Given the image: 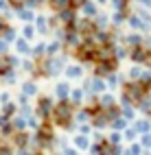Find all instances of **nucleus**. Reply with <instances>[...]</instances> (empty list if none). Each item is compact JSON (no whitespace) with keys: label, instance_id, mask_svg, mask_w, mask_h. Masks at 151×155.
I'll return each mask as SVG.
<instances>
[{"label":"nucleus","instance_id":"1","mask_svg":"<svg viewBox=\"0 0 151 155\" xmlns=\"http://www.w3.org/2000/svg\"><path fill=\"white\" fill-rule=\"evenodd\" d=\"M50 120H53L57 127H62V129H70V127H72V122H75L72 103H70V101H59L55 105V109H53Z\"/></svg>","mask_w":151,"mask_h":155},{"label":"nucleus","instance_id":"2","mask_svg":"<svg viewBox=\"0 0 151 155\" xmlns=\"http://www.w3.org/2000/svg\"><path fill=\"white\" fill-rule=\"evenodd\" d=\"M129 59L138 66H149L151 64V50L147 46H136V48H129Z\"/></svg>","mask_w":151,"mask_h":155},{"label":"nucleus","instance_id":"3","mask_svg":"<svg viewBox=\"0 0 151 155\" xmlns=\"http://www.w3.org/2000/svg\"><path fill=\"white\" fill-rule=\"evenodd\" d=\"M118 64L120 61L118 59H107V61H96L94 64V77H107L109 72H116V68H118Z\"/></svg>","mask_w":151,"mask_h":155},{"label":"nucleus","instance_id":"4","mask_svg":"<svg viewBox=\"0 0 151 155\" xmlns=\"http://www.w3.org/2000/svg\"><path fill=\"white\" fill-rule=\"evenodd\" d=\"M53 109H55V103L50 96H39L37 101V116L42 120H48L50 116H53Z\"/></svg>","mask_w":151,"mask_h":155},{"label":"nucleus","instance_id":"5","mask_svg":"<svg viewBox=\"0 0 151 155\" xmlns=\"http://www.w3.org/2000/svg\"><path fill=\"white\" fill-rule=\"evenodd\" d=\"M55 15H57V20H59V24H62V26H72L75 20L79 18L77 15V9H72V7L64 9V11H57Z\"/></svg>","mask_w":151,"mask_h":155},{"label":"nucleus","instance_id":"6","mask_svg":"<svg viewBox=\"0 0 151 155\" xmlns=\"http://www.w3.org/2000/svg\"><path fill=\"white\" fill-rule=\"evenodd\" d=\"M127 24H129L132 31H136V33H149V31H151L143 20H140V15H136V13H129L127 15Z\"/></svg>","mask_w":151,"mask_h":155},{"label":"nucleus","instance_id":"7","mask_svg":"<svg viewBox=\"0 0 151 155\" xmlns=\"http://www.w3.org/2000/svg\"><path fill=\"white\" fill-rule=\"evenodd\" d=\"M143 42H145V37L140 35V33H136V31H132L129 35H123V44H125L127 48H136V46H143Z\"/></svg>","mask_w":151,"mask_h":155},{"label":"nucleus","instance_id":"8","mask_svg":"<svg viewBox=\"0 0 151 155\" xmlns=\"http://www.w3.org/2000/svg\"><path fill=\"white\" fill-rule=\"evenodd\" d=\"M96 105H99L101 109H107V107L116 105V96H114V94H109V92H103V94H99V96H96Z\"/></svg>","mask_w":151,"mask_h":155},{"label":"nucleus","instance_id":"9","mask_svg":"<svg viewBox=\"0 0 151 155\" xmlns=\"http://www.w3.org/2000/svg\"><path fill=\"white\" fill-rule=\"evenodd\" d=\"M70 90H72V87L68 85V81H59V83L55 85V96L59 101H68L70 98Z\"/></svg>","mask_w":151,"mask_h":155},{"label":"nucleus","instance_id":"10","mask_svg":"<svg viewBox=\"0 0 151 155\" xmlns=\"http://www.w3.org/2000/svg\"><path fill=\"white\" fill-rule=\"evenodd\" d=\"M64 74H66V79H81V77H83V66H81V64L66 66V68H64Z\"/></svg>","mask_w":151,"mask_h":155},{"label":"nucleus","instance_id":"11","mask_svg":"<svg viewBox=\"0 0 151 155\" xmlns=\"http://www.w3.org/2000/svg\"><path fill=\"white\" fill-rule=\"evenodd\" d=\"M94 107L96 105H92V107H83V109H79L77 114H75V120L77 122H92V114H94Z\"/></svg>","mask_w":151,"mask_h":155},{"label":"nucleus","instance_id":"12","mask_svg":"<svg viewBox=\"0 0 151 155\" xmlns=\"http://www.w3.org/2000/svg\"><path fill=\"white\" fill-rule=\"evenodd\" d=\"M79 9H81L83 18H94V15L99 13V5L94 2V0H86V2L79 7Z\"/></svg>","mask_w":151,"mask_h":155},{"label":"nucleus","instance_id":"13","mask_svg":"<svg viewBox=\"0 0 151 155\" xmlns=\"http://www.w3.org/2000/svg\"><path fill=\"white\" fill-rule=\"evenodd\" d=\"M107 90V83H105V79L103 77H92V85H90V92L92 94H103V92Z\"/></svg>","mask_w":151,"mask_h":155},{"label":"nucleus","instance_id":"14","mask_svg":"<svg viewBox=\"0 0 151 155\" xmlns=\"http://www.w3.org/2000/svg\"><path fill=\"white\" fill-rule=\"evenodd\" d=\"M35 31L42 35H48L50 33V24H48V18L46 15H35Z\"/></svg>","mask_w":151,"mask_h":155},{"label":"nucleus","instance_id":"15","mask_svg":"<svg viewBox=\"0 0 151 155\" xmlns=\"http://www.w3.org/2000/svg\"><path fill=\"white\" fill-rule=\"evenodd\" d=\"M127 15H129V11H114L112 15H109V24H112L114 28H118L120 24L127 22Z\"/></svg>","mask_w":151,"mask_h":155},{"label":"nucleus","instance_id":"16","mask_svg":"<svg viewBox=\"0 0 151 155\" xmlns=\"http://www.w3.org/2000/svg\"><path fill=\"white\" fill-rule=\"evenodd\" d=\"M72 105H81V103L86 101V92L83 87H75V90H70V98H68Z\"/></svg>","mask_w":151,"mask_h":155},{"label":"nucleus","instance_id":"17","mask_svg":"<svg viewBox=\"0 0 151 155\" xmlns=\"http://www.w3.org/2000/svg\"><path fill=\"white\" fill-rule=\"evenodd\" d=\"M105 83H107V87H112V90H114V87H118V85H123V83H125V79L120 77L118 72H109V74L105 77Z\"/></svg>","mask_w":151,"mask_h":155},{"label":"nucleus","instance_id":"18","mask_svg":"<svg viewBox=\"0 0 151 155\" xmlns=\"http://www.w3.org/2000/svg\"><path fill=\"white\" fill-rule=\"evenodd\" d=\"M143 74H145V68L138 66V64H134L132 68H129V72H127V81H140Z\"/></svg>","mask_w":151,"mask_h":155},{"label":"nucleus","instance_id":"19","mask_svg":"<svg viewBox=\"0 0 151 155\" xmlns=\"http://www.w3.org/2000/svg\"><path fill=\"white\" fill-rule=\"evenodd\" d=\"M90 138L88 136H83V133H79V136H75V149L77 151H88L90 149Z\"/></svg>","mask_w":151,"mask_h":155},{"label":"nucleus","instance_id":"20","mask_svg":"<svg viewBox=\"0 0 151 155\" xmlns=\"http://www.w3.org/2000/svg\"><path fill=\"white\" fill-rule=\"evenodd\" d=\"M48 5H50V9L57 13V11H64V9L72 7V0H48ZM72 9H75V7H72Z\"/></svg>","mask_w":151,"mask_h":155},{"label":"nucleus","instance_id":"21","mask_svg":"<svg viewBox=\"0 0 151 155\" xmlns=\"http://www.w3.org/2000/svg\"><path fill=\"white\" fill-rule=\"evenodd\" d=\"M64 50V44L59 42V39H55V42H50V44H46V57H55V55H59Z\"/></svg>","mask_w":151,"mask_h":155},{"label":"nucleus","instance_id":"22","mask_svg":"<svg viewBox=\"0 0 151 155\" xmlns=\"http://www.w3.org/2000/svg\"><path fill=\"white\" fill-rule=\"evenodd\" d=\"M120 116H123L127 122L136 118V105H120Z\"/></svg>","mask_w":151,"mask_h":155},{"label":"nucleus","instance_id":"23","mask_svg":"<svg viewBox=\"0 0 151 155\" xmlns=\"http://www.w3.org/2000/svg\"><path fill=\"white\" fill-rule=\"evenodd\" d=\"M15 50H18L20 55H31V46H29V39H24V37L15 39Z\"/></svg>","mask_w":151,"mask_h":155},{"label":"nucleus","instance_id":"24","mask_svg":"<svg viewBox=\"0 0 151 155\" xmlns=\"http://www.w3.org/2000/svg\"><path fill=\"white\" fill-rule=\"evenodd\" d=\"M18 15L20 20H24V22H35V13H33V9H29V7H22V9H18Z\"/></svg>","mask_w":151,"mask_h":155},{"label":"nucleus","instance_id":"25","mask_svg":"<svg viewBox=\"0 0 151 155\" xmlns=\"http://www.w3.org/2000/svg\"><path fill=\"white\" fill-rule=\"evenodd\" d=\"M134 129H136V133H147V131H151V122L147 118H138L134 122Z\"/></svg>","mask_w":151,"mask_h":155},{"label":"nucleus","instance_id":"26","mask_svg":"<svg viewBox=\"0 0 151 155\" xmlns=\"http://www.w3.org/2000/svg\"><path fill=\"white\" fill-rule=\"evenodd\" d=\"M15 144L20 149H26L29 144H31V136L29 133H24V131H18V136H15Z\"/></svg>","mask_w":151,"mask_h":155},{"label":"nucleus","instance_id":"27","mask_svg":"<svg viewBox=\"0 0 151 155\" xmlns=\"http://www.w3.org/2000/svg\"><path fill=\"white\" fill-rule=\"evenodd\" d=\"M92 20H94V26L96 28H107L109 26V15H105V13H96Z\"/></svg>","mask_w":151,"mask_h":155},{"label":"nucleus","instance_id":"28","mask_svg":"<svg viewBox=\"0 0 151 155\" xmlns=\"http://www.w3.org/2000/svg\"><path fill=\"white\" fill-rule=\"evenodd\" d=\"M22 94H24V96H35V94H37V83L26 81V83L22 85Z\"/></svg>","mask_w":151,"mask_h":155},{"label":"nucleus","instance_id":"29","mask_svg":"<svg viewBox=\"0 0 151 155\" xmlns=\"http://www.w3.org/2000/svg\"><path fill=\"white\" fill-rule=\"evenodd\" d=\"M31 55H33L35 59H42V57H46V42H39V44H35V48L31 50Z\"/></svg>","mask_w":151,"mask_h":155},{"label":"nucleus","instance_id":"30","mask_svg":"<svg viewBox=\"0 0 151 155\" xmlns=\"http://www.w3.org/2000/svg\"><path fill=\"white\" fill-rule=\"evenodd\" d=\"M114 7V11H129V2L132 0H109Z\"/></svg>","mask_w":151,"mask_h":155},{"label":"nucleus","instance_id":"31","mask_svg":"<svg viewBox=\"0 0 151 155\" xmlns=\"http://www.w3.org/2000/svg\"><path fill=\"white\" fill-rule=\"evenodd\" d=\"M109 127L116 129V131H125V129H127V120H125L123 116H118V118H114L112 122H109Z\"/></svg>","mask_w":151,"mask_h":155},{"label":"nucleus","instance_id":"32","mask_svg":"<svg viewBox=\"0 0 151 155\" xmlns=\"http://www.w3.org/2000/svg\"><path fill=\"white\" fill-rule=\"evenodd\" d=\"M35 33H37V31H35V26H33L31 22H29V24L24 26V31H22V35H24V39H29V42H31V39L35 37Z\"/></svg>","mask_w":151,"mask_h":155},{"label":"nucleus","instance_id":"33","mask_svg":"<svg viewBox=\"0 0 151 155\" xmlns=\"http://www.w3.org/2000/svg\"><path fill=\"white\" fill-rule=\"evenodd\" d=\"M136 136H138V133H136V129H134V127H127V129L123 131V138H127L129 142H134V140H136Z\"/></svg>","mask_w":151,"mask_h":155},{"label":"nucleus","instance_id":"34","mask_svg":"<svg viewBox=\"0 0 151 155\" xmlns=\"http://www.w3.org/2000/svg\"><path fill=\"white\" fill-rule=\"evenodd\" d=\"M140 136H143V140H140L143 149H151V131H147V133H140Z\"/></svg>","mask_w":151,"mask_h":155},{"label":"nucleus","instance_id":"35","mask_svg":"<svg viewBox=\"0 0 151 155\" xmlns=\"http://www.w3.org/2000/svg\"><path fill=\"white\" fill-rule=\"evenodd\" d=\"M127 153H129V155H143V144H136V142H134L132 147L127 149Z\"/></svg>","mask_w":151,"mask_h":155},{"label":"nucleus","instance_id":"36","mask_svg":"<svg viewBox=\"0 0 151 155\" xmlns=\"http://www.w3.org/2000/svg\"><path fill=\"white\" fill-rule=\"evenodd\" d=\"M5 42H13L15 39V28H11V26H7V31H5Z\"/></svg>","mask_w":151,"mask_h":155},{"label":"nucleus","instance_id":"37","mask_svg":"<svg viewBox=\"0 0 151 155\" xmlns=\"http://www.w3.org/2000/svg\"><path fill=\"white\" fill-rule=\"evenodd\" d=\"M109 144H120V140H123V136H120V133L116 131V133H109V138H105Z\"/></svg>","mask_w":151,"mask_h":155},{"label":"nucleus","instance_id":"38","mask_svg":"<svg viewBox=\"0 0 151 155\" xmlns=\"http://www.w3.org/2000/svg\"><path fill=\"white\" fill-rule=\"evenodd\" d=\"M24 125H26V122H24L22 118H13V125H11V127H15L18 131H22V129H24Z\"/></svg>","mask_w":151,"mask_h":155},{"label":"nucleus","instance_id":"39","mask_svg":"<svg viewBox=\"0 0 151 155\" xmlns=\"http://www.w3.org/2000/svg\"><path fill=\"white\" fill-rule=\"evenodd\" d=\"M62 155H79V151L75 147H64L62 149Z\"/></svg>","mask_w":151,"mask_h":155},{"label":"nucleus","instance_id":"40","mask_svg":"<svg viewBox=\"0 0 151 155\" xmlns=\"http://www.w3.org/2000/svg\"><path fill=\"white\" fill-rule=\"evenodd\" d=\"M7 2L11 5V7H15V9H22L26 5V0H7Z\"/></svg>","mask_w":151,"mask_h":155},{"label":"nucleus","instance_id":"41","mask_svg":"<svg viewBox=\"0 0 151 155\" xmlns=\"http://www.w3.org/2000/svg\"><path fill=\"white\" fill-rule=\"evenodd\" d=\"M5 53H7V42L0 39V55H5Z\"/></svg>","mask_w":151,"mask_h":155},{"label":"nucleus","instance_id":"42","mask_svg":"<svg viewBox=\"0 0 151 155\" xmlns=\"http://www.w3.org/2000/svg\"><path fill=\"white\" fill-rule=\"evenodd\" d=\"M140 7H145V9H151V0H138Z\"/></svg>","mask_w":151,"mask_h":155},{"label":"nucleus","instance_id":"43","mask_svg":"<svg viewBox=\"0 0 151 155\" xmlns=\"http://www.w3.org/2000/svg\"><path fill=\"white\" fill-rule=\"evenodd\" d=\"M0 155H11V149L9 147H0Z\"/></svg>","mask_w":151,"mask_h":155},{"label":"nucleus","instance_id":"44","mask_svg":"<svg viewBox=\"0 0 151 155\" xmlns=\"http://www.w3.org/2000/svg\"><path fill=\"white\" fill-rule=\"evenodd\" d=\"M5 31H7V22H5V20H0V35H2Z\"/></svg>","mask_w":151,"mask_h":155},{"label":"nucleus","instance_id":"45","mask_svg":"<svg viewBox=\"0 0 151 155\" xmlns=\"http://www.w3.org/2000/svg\"><path fill=\"white\" fill-rule=\"evenodd\" d=\"M7 5H9L7 0H0V9H7Z\"/></svg>","mask_w":151,"mask_h":155},{"label":"nucleus","instance_id":"46","mask_svg":"<svg viewBox=\"0 0 151 155\" xmlns=\"http://www.w3.org/2000/svg\"><path fill=\"white\" fill-rule=\"evenodd\" d=\"M94 2H96V5H107L109 0H94Z\"/></svg>","mask_w":151,"mask_h":155},{"label":"nucleus","instance_id":"47","mask_svg":"<svg viewBox=\"0 0 151 155\" xmlns=\"http://www.w3.org/2000/svg\"><path fill=\"white\" fill-rule=\"evenodd\" d=\"M149 94H151V87H149Z\"/></svg>","mask_w":151,"mask_h":155},{"label":"nucleus","instance_id":"48","mask_svg":"<svg viewBox=\"0 0 151 155\" xmlns=\"http://www.w3.org/2000/svg\"><path fill=\"white\" fill-rule=\"evenodd\" d=\"M149 11H151V9H149Z\"/></svg>","mask_w":151,"mask_h":155}]
</instances>
